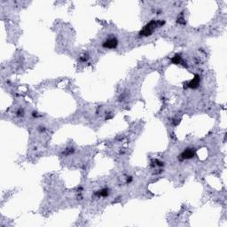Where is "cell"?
Wrapping results in <instances>:
<instances>
[{
    "label": "cell",
    "instance_id": "cell-5",
    "mask_svg": "<svg viewBox=\"0 0 227 227\" xmlns=\"http://www.w3.org/2000/svg\"><path fill=\"white\" fill-rule=\"evenodd\" d=\"M109 194V192H108V189L107 188H104V189H101L100 191H98L96 193V195L100 196V197H107L108 196Z\"/></svg>",
    "mask_w": 227,
    "mask_h": 227
},
{
    "label": "cell",
    "instance_id": "cell-7",
    "mask_svg": "<svg viewBox=\"0 0 227 227\" xmlns=\"http://www.w3.org/2000/svg\"><path fill=\"white\" fill-rule=\"evenodd\" d=\"M87 59H88L87 55H84V56H82V57H81L80 61H87Z\"/></svg>",
    "mask_w": 227,
    "mask_h": 227
},
{
    "label": "cell",
    "instance_id": "cell-4",
    "mask_svg": "<svg viewBox=\"0 0 227 227\" xmlns=\"http://www.w3.org/2000/svg\"><path fill=\"white\" fill-rule=\"evenodd\" d=\"M200 82H201V77L199 75H195L194 77L193 78V80H191L187 84V87L191 88V89H196V88L199 87Z\"/></svg>",
    "mask_w": 227,
    "mask_h": 227
},
{
    "label": "cell",
    "instance_id": "cell-2",
    "mask_svg": "<svg viewBox=\"0 0 227 227\" xmlns=\"http://www.w3.org/2000/svg\"><path fill=\"white\" fill-rule=\"evenodd\" d=\"M103 47L104 48H107V49H115L116 48V46L118 45V41L116 37H111V38L107 39L104 43H103Z\"/></svg>",
    "mask_w": 227,
    "mask_h": 227
},
{
    "label": "cell",
    "instance_id": "cell-6",
    "mask_svg": "<svg viewBox=\"0 0 227 227\" xmlns=\"http://www.w3.org/2000/svg\"><path fill=\"white\" fill-rule=\"evenodd\" d=\"M171 62L174 63V64H180L182 62V57L180 54H176L174 57H172L171 58Z\"/></svg>",
    "mask_w": 227,
    "mask_h": 227
},
{
    "label": "cell",
    "instance_id": "cell-1",
    "mask_svg": "<svg viewBox=\"0 0 227 227\" xmlns=\"http://www.w3.org/2000/svg\"><path fill=\"white\" fill-rule=\"evenodd\" d=\"M165 24V22L164 21H152V22H150L148 24H146L144 28H143V29L139 32V36L140 37H146V36H151L153 33H154V31L157 29V28H159V27H162V25H164Z\"/></svg>",
    "mask_w": 227,
    "mask_h": 227
},
{
    "label": "cell",
    "instance_id": "cell-3",
    "mask_svg": "<svg viewBox=\"0 0 227 227\" xmlns=\"http://www.w3.org/2000/svg\"><path fill=\"white\" fill-rule=\"evenodd\" d=\"M194 155H195V151L193 148H187L181 154L180 157L182 160H189V159H192L194 156Z\"/></svg>",
    "mask_w": 227,
    "mask_h": 227
},
{
    "label": "cell",
    "instance_id": "cell-8",
    "mask_svg": "<svg viewBox=\"0 0 227 227\" xmlns=\"http://www.w3.org/2000/svg\"><path fill=\"white\" fill-rule=\"evenodd\" d=\"M131 180H132V178H131V177H130V178H129V179H127V183H130V182H131Z\"/></svg>",
    "mask_w": 227,
    "mask_h": 227
}]
</instances>
